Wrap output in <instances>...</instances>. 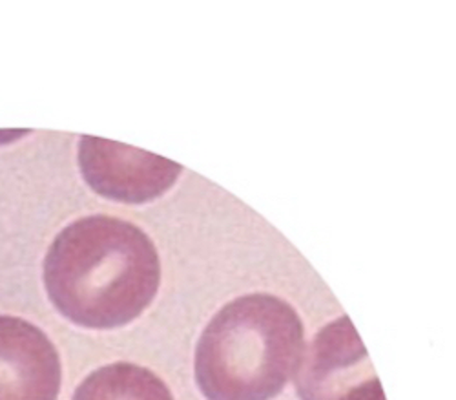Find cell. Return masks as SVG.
<instances>
[{
  "mask_svg": "<svg viewBox=\"0 0 456 400\" xmlns=\"http://www.w3.org/2000/svg\"><path fill=\"white\" fill-rule=\"evenodd\" d=\"M79 163L88 185L125 203H144L165 194L181 174V165L121 143L81 137Z\"/></svg>",
  "mask_w": 456,
  "mask_h": 400,
  "instance_id": "4",
  "label": "cell"
},
{
  "mask_svg": "<svg viewBox=\"0 0 456 400\" xmlns=\"http://www.w3.org/2000/svg\"><path fill=\"white\" fill-rule=\"evenodd\" d=\"M305 333L296 309L273 295L226 304L196 349V380L207 400H271L297 371Z\"/></svg>",
  "mask_w": 456,
  "mask_h": 400,
  "instance_id": "2",
  "label": "cell"
},
{
  "mask_svg": "<svg viewBox=\"0 0 456 400\" xmlns=\"http://www.w3.org/2000/svg\"><path fill=\"white\" fill-rule=\"evenodd\" d=\"M61 377L59 353L39 327L0 316V400H57Z\"/></svg>",
  "mask_w": 456,
  "mask_h": 400,
  "instance_id": "5",
  "label": "cell"
},
{
  "mask_svg": "<svg viewBox=\"0 0 456 400\" xmlns=\"http://www.w3.org/2000/svg\"><path fill=\"white\" fill-rule=\"evenodd\" d=\"M301 400H386L369 355L347 316L314 337L296 377Z\"/></svg>",
  "mask_w": 456,
  "mask_h": 400,
  "instance_id": "3",
  "label": "cell"
},
{
  "mask_svg": "<svg viewBox=\"0 0 456 400\" xmlns=\"http://www.w3.org/2000/svg\"><path fill=\"white\" fill-rule=\"evenodd\" d=\"M71 400H174V396L156 373L118 362L88 375Z\"/></svg>",
  "mask_w": 456,
  "mask_h": 400,
  "instance_id": "6",
  "label": "cell"
},
{
  "mask_svg": "<svg viewBox=\"0 0 456 400\" xmlns=\"http://www.w3.org/2000/svg\"><path fill=\"white\" fill-rule=\"evenodd\" d=\"M161 264L151 240L111 216L68 225L45 260V285L57 311L88 330H116L154 302Z\"/></svg>",
  "mask_w": 456,
  "mask_h": 400,
  "instance_id": "1",
  "label": "cell"
}]
</instances>
